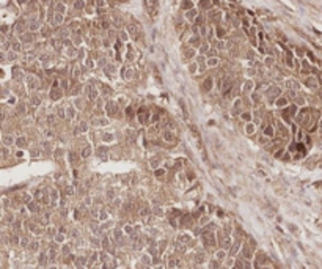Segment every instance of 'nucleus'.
<instances>
[{
  "mask_svg": "<svg viewBox=\"0 0 322 269\" xmlns=\"http://www.w3.org/2000/svg\"><path fill=\"white\" fill-rule=\"evenodd\" d=\"M305 84L308 85L310 88H316V87H317V82H316V79H314V77H308V79L305 80Z\"/></svg>",
  "mask_w": 322,
  "mask_h": 269,
  "instance_id": "obj_1",
  "label": "nucleus"
},
{
  "mask_svg": "<svg viewBox=\"0 0 322 269\" xmlns=\"http://www.w3.org/2000/svg\"><path fill=\"white\" fill-rule=\"evenodd\" d=\"M182 8L190 11L192 10V2H190V0H184V2H182Z\"/></svg>",
  "mask_w": 322,
  "mask_h": 269,
  "instance_id": "obj_2",
  "label": "nucleus"
},
{
  "mask_svg": "<svg viewBox=\"0 0 322 269\" xmlns=\"http://www.w3.org/2000/svg\"><path fill=\"white\" fill-rule=\"evenodd\" d=\"M196 16V11L195 10H190V11H187V19H190V21H193V17Z\"/></svg>",
  "mask_w": 322,
  "mask_h": 269,
  "instance_id": "obj_3",
  "label": "nucleus"
},
{
  "mask_svg": "<svg viewBox=\"0 0 322 269\" xmlns=\"http://www.w3.org/2000/svg\"><path fill=\"white\" fill-rule=\"evenodd\" d=\"M207 65L209 66H217V65H219V60H217V58H209Z\"/></svg>",
  "mask_w": 322,
  "mask_h": 269,
  "instance_id": "obj_4",
  "label": "nucleus"
},
{
  "mask_svg": "<svg viewBox=\"0 0 322 269\" xmlns=\"http://www.w3.org/2000/svg\"><path fill=\"white\" fill-rule=\"evenodd\" d=\"M211 84H212V79H206V82L203 84L204 90H209V87H211Z\"/></svg>",
  "mask_w": 322,
  "mask_h": 269,
  "instance_id": "obj_5",
  "label": "nucleus"
},
{
  "mask_svg": "<svg viewBox=\"0 0 322 269\" xmlns=\"http://www.w3.org/2000/svg\"><path fill=\"white\" fill-rule=\"evenodd\" d=\"M223 256H225V252H219V253H217V258H223Z\"/></svg>",
  "mask_w": 322,
  "mask_h": 269,
  "instance_id": "obj_6",
  "label": "nucleus"
}]
</instances>
